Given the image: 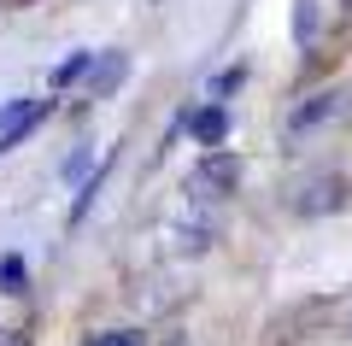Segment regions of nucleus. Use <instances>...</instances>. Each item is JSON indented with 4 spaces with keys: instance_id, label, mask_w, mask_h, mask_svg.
I'll list each match as a JSON object with an SVG mask.
<instances>
[{
    "instance_id": "10",
    "label": "nucleus",
    "mask_w": 352,
    "mask_h": 346,
    "mask_svg": "<svg viewBox=\"0 0 352 346\" xmlns=\"http://www.w3.org/2000/svg\"><path fill=\"white\" fill-rule=\"evenodd\" d=\"M147 334L141 329H106V334H94V340H82V346H141Z\"/></svg>"
},
{
    "instance_id": "13",
    "label": "nucleus",
    "mask_w": 352,
    "mask_h": 346,
    "mask_svg": "<svg viewBox=\"0 0 352 346\" xmlns=\"http://www.w3.org/2000/svg\"><path fill=\"white\" fill-rule=\"evenodd\" d=\"M0 346H30V340H18V334H6V329H0Z\"/></svg>"
},
{
    "instance_id": "2",
    "label": "nucleus",
    "mask_w": 352,
    "mask_h": 346,
    "mask_svg": "<svg viewBox=\"0 0 352 346\" xmlns=\"http://www.w3.org/2000/svg\"><path fill=\"white\" fill-rule=\"evenodd\" d=\"M352 111V88H329V94H311V100H300V106L288 111V136L300 141V136H317V129H329V124H340Z\"/></svg>"
},
{
    "instance_id": "9",
    "label": "nucleus",
    "mask_w": 352,
    "mask_h": 346,
    "mask_svg": "<svg viewBox=\"0 0 352 346\" xmlns=\"http://www.w3.org/2000/svg\"><path fill=\"white\" fill-rule=\"evenodd\" d=\"M88 65H94V53H65V59L53 65L47 83H53V88H71V83H82V76H88Z\"/></svg>"
},
{
    "instance_id": "8",
    "label": "nucleus",
    "mask_w": 352,
    "mask_h": 346,
    "mask_svg": "<svg viewBox=\"0 0 352 346\" xmlns=\"http://www.w3.org/2000/svg\"><path fill=\"white\" fill-rule=\"evenodd\" d=\"M0 294H30V264L18 252H0Z\"/></svg>"
},
{
    "instance_id": "3",
    "label": "nucleus",
    "mask_w": 352,
    "mask_h": 346,
    "mask_svg": "<svg viewBox=\"0 0 352 346\" xmlns=\"http://www.w3.org/2000/svg\"><path fill=\"white\" fill-rule=\"evenodd\" d=\"M47 118H53V100H6V106H0V159H6L18 141H30Z\"/></svg>"
},
{
    "instance_id": "12",
    "label": "nucleus",
    "mask_w": 352,
    "mask_h": 346,
    "mask_svg": "<svg viewBox=\"0 0 352 346\" xmlns=\"http://www.w3.org/2000/svg\"><path fill=\"white\" fill-rule=\"evenodd\" d=\"M88 159H94V153H88V147H82V153H71V159H65V182H76V176L88 171Z\"/></svg>"
},
{
    "instance_id": "4",
    "label": "nucleus",
    "mask_w": 352,
    "mask_h": 346,
    "mask_svg": "<svg viewBox=\"0 0 352 346\" xmlns=\"http://www.w3.org/2000/svg\"><path fill=\"white\" fill-rule=\"evenodd\" d=\"M235 182H241V159L235 153H206V159L194 164V176H188L194 199H223V194H235Z\"/></svg>"
},
{
    "instance_id": "11",
    "label": "nucleus",
    "mask_w": 352,
    "mask_h": 346,
    "mask_svg": "<svg viewBox=\"0 0 352 346\" xmlns=\"http://www.w3.org/2000/svg\"><path fill=\"white\" fill-rule=\"evenodd\" d=\"M241 83H247V65H229V71H217V76H212V94H235Z\"/></svg>"
},
{
    "instance_id": "1",
    "label": "nucleus",
    "mask_w": 352,
    "mask_h": 346,
    "mask_svg": "<svg viewBox=\"0 0 352 346\" xmlns=\"http://www.w3.org/2000/svg\"><path fill=\"white\" fill-rule=\"evenodd\" d=\"M352 199V182L340 171H311L300 176V182L288 188V211H300V217H323V211H340Z\"/></svg>"
},
{
    "instance_id": "6",
    "label": "nucleus",
    "mask_w": 352,
    "mask_h": 346,
    "mask_svg": "<svg viewBox=\"0 0 352 346\" xmlns=\"http://www.w3.org/2000/svg\"><path fill=\"white\" fill-rule=\"evenodd\" d=\"M188 136H194V147L217 153V147L229 141V106H223V100H212V106L188 111Z\"/></svg>"
},
{
    "instance_id": "7",
    "label": "nucleus",
    "mask_w": 352,
    "mask_h": 346,
    "mask_svg": "<svg viewBox=\"0 0 352 346\" xmlns=\"http://www.w3.org/2000/svg\"><path fill=\"white\" fill-rule=\"evenodd\" d=\"M106 164H112V159H100V164H94V176H88V182L76 188V206H71V229H76V223L88 217V211H94V199H100V182H106Z\"/></svg>"
},
{
    "instance_id": "5",
    "label": "nucleus",
    "mask_w": 352,
    "mask_h": 346,
    "mask_svg": "<svg viewBox=\"0 0 352 346\" xmlns=\"http://www.w3.org/2000/svg\"><path fill=\"white\" fill-rule=\"evenodd\" d=\"M129 76V53H118V47H106V53H94V65H88V100H112L118 94V83Z\"/></svg>"
}]
</instances>
